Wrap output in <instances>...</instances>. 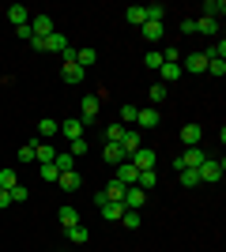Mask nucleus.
I'll return each mask as SVG.
<instances>
[{
  "label": "nucleus",
  "instance_id": "obj_1",
  "mask_svg": "<svg viewBox=\"0 0 226 252\" xmlns=\"http://www.w3.org/2000/svg\"><path fill=\"white\" fill-rule=\"evenodd\" d=\"M61 57H65V68H61V75H65V83L68 87H75V83H83V68H79V64H75V49H72V45H68V49L65 53H61Z\"/></svg>",
  "mask_w": 226,
  "mask_h": 252
},
{
  "label": "nucleus",
  "instance_id": "obj_2",
  "mask_svg": "<svg viewBox=\"0 0 226 252\" xmlns=\"http://www.w3.org/2000/svg\"><path fill=\"white\" fill-rule=\"evenodd\" d=\"M196 173H200V185H215V181H223L226 162L223 158H204V166L196 169Z\"/></svg>",
  "mask_w": 226,
  "mask_h": 252
},
{
  "label": "nucleus",
  "instance_id": "obj_3",
  "mask_svg": "<svg viewBox=\"0 0 226 252\" xmlns=\"http://www.w3.org/2000/svg\"><path fill=\"white\" fill-rule=\"evenodd\" d=\"M204 147H185V155H177L173 158V169H177V173H181V169H200L204 166Z\"/></svg>",
  "mask_w": 226,
  "mask_h": 252
},
{
  "label": "nucleus",
  "instance_id": "obj_4",
  "mask_svg": "<svg viewBox=\"0 0 226 252\" xmlns=\"http://www.w3.org/2000/svg\"><path fill=\"white\" fill-rule=\"evenodd\" d=\"M34 49H42V53H65L68 49V34H61V31H53L49 38H42V42H31Z\"/></svg>",
  "mask_w": 226,
  "mask_h": 252
},
{
  "label": "nucleus",
  "instance_id": "obj_5",
  "mask_svg": "<svg viewBox=\"0 0 226 252\" xmlns=\"http://www.w3.org/2000/svg\"><path fill=\"white\" fill-rule=\"evenodd\" d=\"M27 27H31V34H34L31 42H42V38H49V34L57 31L49 15H31V23H27Z\"/></svg>",
  "mask_w": 226,
  "mask_h": 252
},
{
  "label": "nucleus",
  "instance_id": "obj_6",
  "mask_svg": "<svg viewBox=\"0 0 226 252\" xmlns=\"http://www.w3.org/2000/svg\"><path fill=\"white\" fill-rule=\"evenodd\" d=\"M98 109H102V102H98V94H87L83 102H79V121H83V125H91V121H98Z\"/></svg>",
  "mask_w": 226,
  "mask_h": 252
},
{
  "label": "nucleus",
  "instance_id": "obj_7",
  "mask_svg": "<svg viewBox=\"0 0 226 252\" xmlns=\"http://www.w3.org/2000/svg\"><path fill=\"white\" fill-rule=\"evenodd\" d=\"M117 147L125 151V158H132V155H136V151L143 147V136H140V132H136V128H129V132L121 136V143H117Z\"/></svg>",
  "mask_w": 226,
  "mask_h": 252
},
{
  "label": "nucleus",
  "instance_id": "obj_8",
  "mask_svg": "<svg viewBox=\"0 0 226 252\" xmlns=\"http://www.w3.org/2000/svg\"><path fill=\"white\" fill-rule=\"evenodd\" d=\"M129 162H132V166H136V169H140V173H143V169H155V162H159V155H155V151H151V147H140V151H136V155L129 158Z\"/></svg>",
  "mask_w": 226,
  "mask_h": 252
},
{
  "label": "nucleus",
  "instance_id": "obj_9",
  "mask_svg": "<svg viewBox=\"0 0 226 252\" xmlns=\"http://www.w3.org/2000/svg\"><path fill=\"white\" fill-rule=\"evenodd\" d=\"M83 121H79V117H65V121H61V136H68V143H72V139H83Z\"/></svg>",
  "mask_w": 226,
  "mask_h": 252
},
{
  "label": "nucleus",
  "instance_id": "obj_10",
  "mask_svg": "<svg viewBox=\"0 0 226 252\" xmlns=\"http://www.w3.org/2000/svg\"><path fill=\"white\" fill-rule=\"evenodd\" d=\"M143 203H147V192L136 189V185H129V189H125V207H129V211H140Z\"/></svg>",
  "mask_w": 226,
  "mask_h": 252
},
{
  "label": "nucleus",
  "instance_id": "obj_11",
  "mask_svg": "<svg viewBox=\"0 0 226 252\" xmlns=\"http://www.w3.org/2000/svg\"><path fill=\"white\" fill-rule=\"evenodd\" d=\"M31 147H34V166H45V162H53V158H57V151L49 147V143H45V139H42V143H38V139H34Z\"/></svg>",
  "mask_w": 226,
  "mask_h": 252
},
{
  "label": "nucleus",
  "instance_id": "obj_12",
  "mask_svg": "<svg viewBox=\"0 0 226 252\" xmlns=\"http://www.w3.org/2000/svg\"><path fill=\"white\" fill-rule=\"evenodd\" d=\"M181 72H207V57L204 53H189L181 61Z\"/></svg>",
  "mask_w": 226,
  "mask_h": 252
},
{
  "label": "nucleus",
  "instance_id": "obj_13",
  "mask_svg": "<svg viewBox=\"0 0 226 252\" xmlns=\"http://www.w3.org/2000/svg\"><path fill=\"white\" fill-rule=\"evenodd\" d=\"M8 19H11V27H27V23H31V8H27V4H11Z\"/></svg>",
  "mask_w": 226,
  "mask_h": 252
},
{
  "label": "nucleus",
  "instance_id": "obj_14",
  "mask_svg": "<svg viewBox=\"0 0 226 252\" xmlns=\"http://www.w3.org/2000/svg\"><path fill=\"white\" fill-rule=\"evenodd\" d=\"M136 177H140V169L132 166V162H121V166H117V177H113V181H121V185L129 189V185H136Z\"/></svg>",
  "mask_w": 226,
  "mask_h": 252
},
{
  "label": "nucleus",
  "instance_id": "obj_15",
  "mask_svg": "<svg viewBox=\"0 0 226 252\" xmlns=\"http://www.w3.org/2000/svg\"><path fill=\"white\" fill-rule=\"evenodd\" d=\"M38 136H42V139L61 136V121H53V117H42V121H38Z\"/></svg>",
  "mask_w": 226,
  "mask_h": 252
},
{
  "label": "nucleus",
  "instance_id": "obj_16",
  "mask_svg": "<svg viewBox=\"0 0 226 252\" xmlns=\"http://www.w3.org/2000/svg\"><path fill=\"white\" fill-rule=\"evenodd\" d=\"M200 136H204V128H200V125H185L181 128V143H185V147H200Z\"/></svg>",
  "mask_w": 226,
  "mask_h": 252
},
{
  "label": "nucleus",
  "instance_id": "obj_17",
  "mask_svg": "<svg viewBox=\"0 0 226 252\" xmlns=\"http://www.w3.org/2000/svg\"><path fill=\"white\" fill-rule=\"evenodd\" d=\"M57 185H61V189H65V192H75V189H79V185H83V177H79L75 169H65V173L57 177Z\"/></svg>",
  "mask_w": 226,
  "mask_h": 252
},
{
  "label": "nucleus",
  "instance_id": "obj_18",
  "mask_svg": "<svg viewBox=\"0 0 226 252\" xmlns=\"http://www.w3.org/2000/svg\"><path fill=\"white\" fill-rule=\"evenodd\" d=\"M159 75H162V83H173V79H181V64H177V61H166V64H162V68H159Z\"/></svg>",
  "mask_w": 226,
  "mask_h": 252
},
{
  "label": "nucleus",
  "instance_id": "obj_19",
  "mask_svg": "<svg viewBox=\"0 0 226 252\" xmlns=\"http://www.w3.org/2000/svg\"><path fill=\"white\" fill-rule=\"evenodd\" d=\"M68 241H72V245H87V241H91V233H87V226H83V222H75V226H68Z\"/></svg>",
  "mask_w": 226,
  "mask_h": 252
},
{
  "label": "nucleus",
  "instance_id": "obj_20",
  "mask_svg": "<svg viewBox=\"0 0 226 252\" xmlns=\"http://www.w3.org/2000/svg\"><path fill=\"white\" fill-rule=\"evenodd\" d=\"M102 158H106V162H113V166H121V162H129V158H125V151H121L117 143H106V147H102Z\"/></svg>",
  "mask_w": 226,
  "mask_h": 252
},
{
  "label": "nucleus",
  "instance_id": "obj_21",
  "mask_svg": "<svg viewBox=\"0 0 226 252\" xmlns=\"http://www.w3.org/2000/svg\"><path fill=\"white\" fill-rule=\"evenodd\" d=\"M95 61H98V53L95 49H75V64H79V68H95Z\"/></svg>",
  "mask_w": 226,
  "mask_h": 252
},
{
  "label": "nucleus",
  "instance_id": "obj_22",
  "mask_svg": "<svg viewBox=\"0 0 226 252\" xmlns=\"http://www.w3.org/2000/svg\"><path fill=\"white\" fill-rule=\"evenodd\" d=\"M200 11H204L207 19H215V23H219V19H223V11H226V4H223V0H207Z\"/></svg>",
  "mask_w": 226,
  "mask_h": 252
},
{
  "label": "nucleus",
  "instance_id": "obj_23",
  "mask_svg": "<svg viewBox=\"0 0 226 252\" xmlns=\"http://www.w3.org/2000/svg\"><path fill=\"white\" fill-rule=\"evenodd\" d=\"M196 34H207V38H215V34H219V23H215V19H207V15H200V19H196Z\"/></svg>",
  "mask_w": 226,
  "mask_h": 252
},
{
  "label": "nucleus",
  "instance_id": "obj_24",
  "mask_svg": "<svg viewBox=\"0 0 226 252\" xmlns=\"http://www.w3.org/2000/svg\"><path fill=\"white\" fill-rule=\"evenodd\" d=\"M102 219H109V222H121V215H125V203H102Z\"/></svg>",
  "mask_w": 226,
  "mask_h": 252
},
{
  "label": "nucleus",
  "instance_id": "obj_25",
  "mask_svg": "<svg viewBox=\"0 0 226 252\" xmlns=\"http://www.w3.org/2000/svg\"><path fill=\"white\" fill-rule=\"evenodd\" d=\"M136 125H140V128H159V109H140Z\"/></svg>",
  "mask_w": 226,
  "mask_h": 252
},
{
  "label": "nucleus",
  "instance_id": "obj_26",
  "mask_svg": "<svg viewBox=\"0 0 226 252\" xmlns=\"http://www.w3.org/2000/svg\"><path fill=\"white\" fill-rule=\"evenodd\" d=\"M57 219H61V226L68 230V226H75V222H79V211H75V207H68V203H65V207L57 211Z\"/></svg>",
  "mask_w": 226,
  "mask_h": 252
},
{
  "label": "nucleus",
  "instance_id": "obj_27",
  "mask_svg": "<svg viewBox=\"0 0 226 252\" xmlns=\"http://www.w3.org/2000/svg\"><path fill=\"white\" fill-rule=\"evenodd\" d=\"M125 15H129V23H132V27H143V23H147V11H143V4H132V8L125 11Z\"/></svg>",
  "mask_w": 226,
  "mask_h": 252
},
{
  "label": "nucleus",
  "instance_id": "obj_28",
  "mask_svg": "<svg viewBox=\"0 0 226 252\" xmlns=\"http://www.w3.org/2000/svg\"><path fill=\"white\" fill-rule=\"evenodd\" d=\"M136 117H140V109H136V105H129V102L121 105V125H125V128L136 125Z\"/></svg>",
  "mask_w": 226,
  "mask_h": 252
},
{
  "label": "nucleus",
  "instance_id": "obj_29",
  "mask_svg": "<svg viewBox=\"0 0 226 252\" xmlns=\"http://www.w3.org/2000/svg\"><path fill=\"white\" fill-rule=\"evenodd\" d=\"M140 31H143V38H147V42H162V23H143Z\"/></svg>",
  "mask_w": 226,
  "mask_h": 252
},
{
  "label": "nucleus",
  "instance_id": "obj_30",
  "mask_svg": "<svg viewBox=\"0 0 226 252\" xmlns=\"http://www.w3.org/2000/svg\"><path fill=\"white\" fill-rule=\"evenodd\" d=\"M121 222H125V226H129V230H140V226H143V219H140V211H129V207H125V215H121Z\"/></svg>",
  "mask_w": 226,
  "mask_h": 252
},
{
  "label": "nucleus",
  "instance_id": "obj_31",
  "mask_svg": "<svg viewBox=\"0 0 226 252\" xmlns=\"http://www.w3.org/2000/svg\"><path fill=\"white\" fill-rule=\"evenodd\" d=\"M143 64H147V68H155V72H159L162 64H166V57H162V49H151L147 57H143Z\"/></svg>",
  "mask_w": 226,
  "mask_h": 252
},
{
  "label": "nucleus",
  "instance_id": "obj_32",
  "mask_svg": "<svg viewBox=\"0 0 226 252\" xmlns=\"http://www.w3.org/2000/svg\"><path fill=\"white\" fill-rule=\"evenodd\" d=\"M87 151H91V143H87V139H72V143H68V155H72V158H83Z\"/></svg>",
  "mask_w": 226,
  "mask_h": 252
},
{
  "label": "nucleus",
  "instance_id": "obj_33",
  "mask_svg": "<svg viewBox=\"0 0 226 252\" xmlns=\"http://www.w3.org/2000/svg\"><path fill=\"white\" fill-rule=\"evenodd\" d=\"M15 185H19V177H15V169H0V189H15Z\"/></svg>",
  "mask_w": 226,
  "mask_h": 252
},
{
  "label": "nucleus",
  "instance_id": "obj_34",
  "mask_svg": "<svg viewBox=\"0 0 226 252\" xmlns=\"http://www.w3.org/2000/svg\"><path fill=\"white\" fill-rule=\"evenodd\" d=\"M177 177H181V185H185V189H196V185H200V173H196V169H181Z\"/></svg>",
  "mask_w": 226,
  "mask_h": 252
},
{
  "label": "nucleus",
  "instance_id": "obj_35",
  "mask_svg": "<svg viewBox=\"0 0 226 252\" xmlns=\"http://www.w3.org/2000/svg\"><path fill=\"white\" fill-rule=\"evenodd\" d=\"M125 132H129L125 125H109V128H106V143H121V136H125Z\"/></svg>",
  "mask_w": 226,
  "mask_h": 252
},
{
  "label": "nucleus",
  "instance_id": "obj_36",
  "mask_svg": "<svg viewBox=\"0 0 226 252\" xmlns=\"http://www.w3.org/2000/svg\"><path fill=\"white\" fill-rule=\"evenodd\" d=\"M38 173H42V181H57V177H61V169H57L53 162H45V166H38Z\"/></svg>",
  "mask_w": 226,
  "mask_h": 252
},
{
  "label": "nucleus",
  "instance_id": "obj_37",
  "mask_svg": "<svg viewBox=\"0 0 226 252\" xmlns=\"http://www.w3.org/2000/svg\"><path fill=\"white\" fill-rule=\"evenodd\" d=\"M147 98H151V102H166V83H155L147 91Z\"/></svg>",
  "mask_w": 226,
  "mask_h": 252
},
{
  "label": "nucleus",
  "instance_id": "obj_38",
  "mask_svg": "<svg viewBox=\"0 0 226 252\" xmlns=\"http://www.w3.org/2000/svg\"><path fill=\"white\" fill-rule=\"evenodd\" d=\"M11 192V203H23V200H31V189H23V185H15V189H8Z\"/></svg>",
  "mask_w": 226,
  "mask_h": 252
},
{
  "label": "nucleus",
  "instance_id": "obj_39",
  "mask_svg": "<svg viewBox=\"0 0 226 252\" xmlns=\"http://www.w3.org/2000/svg\"><path fill=\"white\" fill-rule=\"evenodd\" d=\"M72 162H75V158L68 155V151H65V155H57V158H53V166L61 169V173H65V169H72Z\"/></svg>",
  "mask_w": 226,
  "mask_h": 252
},
{
  "label": "nucleus",
  "instance_id": "obj_40",
  "mask_svg": "<svg viewBox=\"0 0 226 252\" xmlns=\"http://www.w3.org/2000/svg\"><path fill=\"white\" fill-rule=\"evenodd\" d=\"M207 75H226V61H207Z\"/></svg>",
  "mask_w": 226,
  "mask_h": 252
},
{
  "label": "nucleus",
  "instance_id": "obj_41",
  "mask_svg": "<svg viewBox=\"0 0 226 252\" xmlns=\"http://www.w3.org/2000/svg\"><path fill=\"white\" fill-rule=\"evenodd\" d=\"M181 34H185V38H189V34H196V19H189V15H185V19H181Z\"/></svg>",
  "mask_w": 226,
  "mask_h": 252
},
{
  "label": "nucleus",
  "instance_id": "obj_42",
  "mask_svg": "<svg viewBox=\"0 0 226 252\" xmlns=\"http://www.w3.org/2000/svg\"><path fill=\"white\" fill-rule=\"evenodd\" d=\"M162 57H166V61H177V64H181V49H177V45H170V49H162Z\"/></svg>",
  "mask_w": 226,
  "mask_h": 252
},
{
  "label": "nucleus",
  "instance_id": "obj_43",
  "mask_svg": "<svg viewBox=\"0 0 226 252\" xmlns=\"http://www.w3.org/2000/svg\"><path fill=\"white\" fill-rule=\"evenodd\" d=\"M19 162H34V147L27 143V147H19Z\"/></svg>",
  "mask_w": 226,
  "mask_h": 252
},
{
  "label": "nucleus",
  "instance_id": "obj_44",
  "mask_svg": "<svg viewBox=\"0 0 226 252\" xmlns=\"http://www.w3.org/2000/svg\"><path fill=\"white\" fill-rule=\"evenodd\" d=\"M8 203H11V192H8V189H0V211L8 207Z\"/></svg>",
  "mask_w": 226,
  "mask_h": 252
}]
</instances>
